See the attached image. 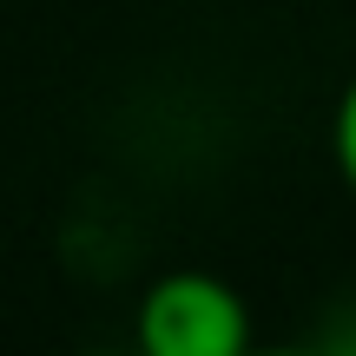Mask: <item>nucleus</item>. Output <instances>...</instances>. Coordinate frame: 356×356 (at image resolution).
I'll use <instances>...</instances> for the list:
<instances>
[{"label":"nucleus","instance_id":"nucleus-2","mask_svg":"<svg viewBox=\"0 0 356 356\" xmlns=\"http://www.w3.org/2000/svg\"><path fill=\"white\" fill-rule=\"evenodd\" d=\"M330 159L343 172V185L356 191V79L337 92V119H330Z\"/></svg>","mask_w":356,"mask_h":356},{"label":"nucleus","instance_id":"nucleus-1","mask_svg":"<svg viewBox=\"0 0 356 356\" xmlns=\"http://www.w3.org/2000/svg\"><path fill=\"white\" fill-rule=\"evenodd\" d=\"M139 350L145 356H244L251 350V304L238 284L211 270H165L139 297Z\"/></svg>","mask_w":356,"mask_h":356}]
</instances>
